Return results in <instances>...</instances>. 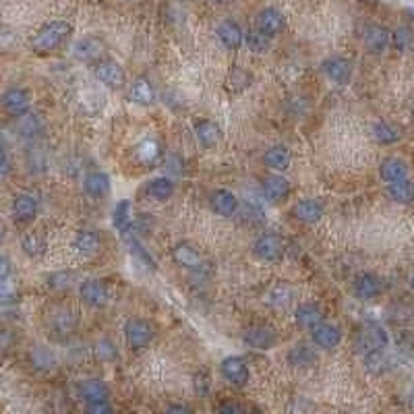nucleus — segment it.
Here are the masks:
<instances>
[{
	"label": "nucleus",
	"mask_w": 414,
	"mask_h": 414,
	"mask_svg": "<svg viewBox=\"0 0 414 414\" xmlns=\"http://www.w3.org/2000/svg\"><path fill=\"white\" fill-rule=\"evenodd\" d=\"M214 2H224V0H214Z\"/></svg>",
	"instance_id": "57"
},
{
	"label": "nucleus",
	"mask_w": 414,
	"mask_h": 414,
	"mask_svg": "<svg viewBox=\"0 0 414 414\" xmlns=\"http://www.w3.org/2000/svg\"><path fill=\"white\" fill-rule=\"evenodd\" d=\"M193 129H195V135H197L201 148H205V150L216 148L220 143V139H222L220 127L214 120H209V118H197L193 122Z\"/></svg>",
	"instance_id": "17"
},
{
	"label": "nucleus",
	"mask_w": 414,
	"mask_h": 414,
	"mask_svg": "<svg viewBox=\"0 0 414 414\" xmlns=\"http://www.w3.org/2000/svg\"><path fill=\"white\" fill-rule=\"evenodd\" d=\"M79 297L89 306H104L108 302V286L104 280H96V278L83 280L79 286Z\"/></svg>",
	"instance_id": "11"
},
{
	"label": "nucleus",
	"mask_w": 414,
	"mask_h": 414,
	"mask_svg": "<svg viewBox=\"0 0 414 414\" xmlns=\"http://www.w3.org/2000/svg\"><path fill=\"white\" fill-rule=\"evenodd\" d=\"M106 41L98 36H87V38H81L73 46V58L75 60H81V63H100L104 60L106 56Z\"/></svg>",
	"instance_id": "5"
},
{
	"label": "nucleus",
	"mask_w": 414,
	"mask_h": 414,
	"mask_svg": "<svg viewBox=\"0 0 414 414\" xmlns=\"http://www.w3.org/2000/svg\"><path fill=\"white\" fill-rule=\"evenodd\" d=\"M21 249H23V253L25 255H30V257H41L44 255V251H46V240H44V236L39 234V232H27L23 238H21Z\"/></svg>",
	"instance_id": "36"
},
{
	"label": "nucleus",
	"mask_w": 414,
	"mask_h": 414,
	"mask_svg": "<svg viewBox=\"0 0 414 414\" xmlns=\"http://www.w3.org/2000/svg\"><path fill=\"white\" fill-rule=\"evenodd\" d=\"M379 176H381V181H385L387 185L406 181V179H408V164H406L402 157L389 155V157H385V160L379 164Z\"/></svg>",
	"instance_id": "16"
},
{
	"label": "nucleus",
	"mask_w": 414,
	"mask_h": 414,
	"mask_svg": "<svg viewBox=\"0 0 414 414\" xmlns=\"http://www.w3.org/2000/svg\"><path fill=\"white\" fill-rule=\"evenodd\" d=\"M286 21H284V15L273 8V6H267V8H261L257 13V19H255V30L261 32L267 38H276L282 30H284Z\"/></svg>",
	"instance_id": "10"
},
{
	"label": "nucleus",
	"mask_w": 414,
	"mask_h": 414,
	"mask_svg": "<svg viewBox=\"0 0 414 414\" xmlns=\"http://www.w3.org/2000/svg\"><path fill=\"white\" fill-rule=\"evenodd\" d=\"M71 34H73V25L69 21H65V19L50 21V23L41 25L36 32V36L32 38V50L38 56H48L71 38Z\"/></svg>",
	"instance_id": "1"
},
{
	"label": "nucleus",
	"mask_w": 414,
	"mask_h": 414,
	"mask_svg": "<svg viewBox=\"0 0 414 414\" xmlns=\"http://www.w3.org/2000/svg\"><path fill=\"white\" fill-rule=\"evenodd\" d=\"M251 83H253V75L245 67H232V71L226 77V89L232 93H240V91L249 89Z\"/></svg>",
	"instance_id": "32"
},
{
	"label": "nucleus",
	"mask_w": 414,
	"mask_h": 414,
	"mask_svg": "<svg viewBox=\"0 0 414 414\" xmlns=\"http://www.w3.org/2000/svg\"><path fill=\"white\" fill-rule=\"evenodd\" d=\"M413 116H414V102H413Z\"/></svg>",
	"instance_id": "59"
},
{
	"label": "nucleus",
	"mask_w": 414,
	"mask_h": 414,
	"mask_svg": "<svg viewBox=\"0 0 414 414\" xmlns=\"http://www.w3.org/2000/svg\"><path fill=\"white\" fill-rule=\"evenodd\" d=\"M264 162L265 166L273 172H286L290 168L292 155H290V150L286 145H273V148L265 151Z\"/></svg>",
	"instance_id": "26"
},
{
	"label": "nucleus",
	"mask_w": 414,
	"mask_h": 414,
	"mask_svg": "<svg viewBox=\"0 0 414 414\" xmlns=\"http://www.w3.org/2000/svg\"><path fill=\"white\" fill-rule=\"evenodd\" d=\"M195 387H197V392L201 394V396H205L207 392H209V385H212V379L209 375H205V373H199V375L195 377Z\"/></svg>",
	"instance_id": "49"
},
{
	"label": "nucleus",
	"mask_w": 414,
	"mask_h": 414,
	"mask_svg": "<svg viewBox=\"0 0 414 414\" xmlns=\"http://www.w3.org/2000/svg\"><path fill=\"white\" fill-rule=\"evenodd\" d=\"M83 190L89 199H104L110 193V176L106 172H91L83 181Z\"/></svg>",
	"instance_id": "23"
},
{
	"label": "nucleus",
	"mask_w": 414,
	"mask_h": 414,
	"mask_svg": "<svg viewBox=\"0 0 414 414\" xmlns=\"http://www.w3.org/2000/svg\"><path fill=\"white\" fill-rule=\"evenodd\" d=\"M38 199L34 195L21 193L13 199V218L17 224H32L38 218Z\"/></svg>",
	"instance_id": "12"
},
{
	"label": "nucleus",
	"mask_w": 414,
	"mask_h": 414,
	"mask_svg": "<svg viewBox=\"0 0 414 414\" xmlns=\"http://www.w3.org/2000/svg\"><path fill=\"white\" fill-rule=\"evenodd\" d=\"M292 297H295V290L290 288V284H276L269 292V301L276 306H286L292 301Z\"/></svg>",
	"instance_id": "41"
},
{
	"label": "nucleus",
	"mask_w": 414,
	"mask_h": 414,
	"mask_svg": "<svg viewBox=\"0 0 414 414\" xmlns=\"http://www.w3.org/2000/svg\"><path fill=\"white\" fill-rule=\"evenodd\" d=\"M129 98L133 104L137 106H151L155 102V89L150 83V79L145 77H139L133 85H131V91H129Z\"/></svg>",
	"instance_id": "28"
},
{
	"label": "nucleus",
	"mask_w": 414,
	"mask_h": 414,
	"mask_svg": "<svg viewBox=\"0 0 414 414\" xmlns=\"http://www.w3.org/2000/svg\"><path fill=\"white\" fill-rule=\"evenodd\" d=\"M32 358H34V365H36L38 369H46V367L52 363L50 352H48V350H41V348H36V350H34Z\"/></svg>",
	"instance_id": "47"
},
{
	"label": "nucleus",
	"mask_w": 414,
	"mask_h": 414,
	"mask_svg": "<svg viewBox=\"0 0 414 414\" xmlns=\"http://www.w3.org/2000/svg\"><path fill=\"white\" fill-rule=\"evenodd\" d=\"M365 365H367V369L371 371V373H383L387 367H389V361H387V356H385V350H379V352H371V354H367L365 356Z\"/></svg>",
	"instance_id": "42"
},
{
	"label": "nucleus",
	"mask_w": 414,
	"mask_h": 414,
	"mask_svg": "<svg viewBox=\"0 0 414 414\" xmlns=\"http://www.w3.org/2000/svg\"><path fill=\"white\" fill-rule=\"evenodd\" d=\"M162 143L157 141V139H153V137H148V139H143L137 148H135V157H137V162L139 164H143V166H153V164H157L160 160H162Z\"/></svg>",
	"instance_id": "27"
},
{
	"label": "nucleus",
	"mask_w": 414,
	"mask_h": 414,
	"mask_svg": "<svg viewBox=\"0 0 414 414\" xmlns=\"http://www.w3.org/2000/svg\"><path fill=\"white\" fill-rule=\"evenodd\" d=\"M245 44H247V48H249L251 52L264 54V52L269 50V46H271V38H267L261 32H257V30H251V32L245 34Z\"/></svg>",
	"instance_id": "40"
},
{
	"label": "nucleus",
	"mask_w": 414,
	"mask_h": 414,
	"mask_svg": "<svg viewBox=\"0 0 414 414\" xmlns=\"http://www.w3.org/2000/svg\"><path fill=\"white\" fill-rule=\"evenodd\" d=\"M96 356L102 358V361H114L118 354H116V346H114L110 339H100L96 344Z\"/></svg>",
	"instance_id": "44"
},
{
	"label": "nucleus",
	"mask_w": 414,
	"mask_h": 414,
	"mask_svg": "<svg viewBox=\"0 0 414 414\" xmlns=\"http://www.w3.org/2000/svg\"><path fill=\"white\" fill-rule=\"evenodd\" d=\"M4 232H6V230H4V224H2V220H0V240L4 238Z\"/></svg>",
	"instance_id": "54"
},
{
	"label": "nucleus",
	"mask_w": 414,
	"mask_h": 414,
	"mask_svg": "<svg viewBox=\"0 0 414 414\" xmlns=\"http://www.w3.org/2000/svg\"><path fill=\"white\" fill-rule=\"evenodd\" d=\"M218 414H247L245 406L236 400H226L224 404H220L218 408Z\"/></svg>",
	"instance_id": "46"
},
{
	"label": "nucleus",
	"mask_w": 414,
	"mask_h": 414,
	"mask_svg": "<svg viewBox=\"0 0 414 414\" xmlns=\"http://www.w3.org/2000/svg\"><path fill=\"white\" fill-rule=\"evenodd\" d=\"M389 344V336L387 332L379 325V323H365L356 336V348L361 354H371V352H379L385 350Z\"/></svg>",
	"instance_id": "3"
},
{
	"label": "nucleus",
	"mask_w": 414,
	"mask_h": 414,
	"mask_svg": "<svg viewBox=\"0 0 414 414\" xmlns=\"http://www.w3.org/2000/svg\"><path fill=\"white\" fill-rule=\"evenodd\" d=\"M85 414H112V404H110V400L85 404Z\"/></svg>",
	"instance_id": "45"
},
{
	"label": "nucleus",
	"mask_w": 414,
	"mask_h": 414,
	"mask_svg": "<svg viewBox=\"0 0 414 414\" xmlns=\"http://www.w3.org/2000/svg\"><path fill=\"white\" fill-rule=\"evenodd\" d=\"M321 71L336 85H348L350 79H352V63L348 58H342V56H332V58L323 60Z\"/></svg>",
	"instance_id": "14"
},
{
	"label": "nucleus",
	"mask_w": 414,
	"mask_h": 414,
	"mask_svg": "<svg viewBox=\"0 0 414 414\" xmlns=\"http://www.w3.org/2000/svg\"><path fill=\"white\" fill-rule=\"evenodd\" d=\"M288 361H290L295 367H299V369H306L309 365L315 363V352H313V348H309L306 344H299V346H295V348L290 350Z\"/></svg>",
	"instance_id": "38"
},
{
	"label": "nucleus",
	"mask_w": 414,
	"mask_h": 414,
	"mask_svg": "<svg viewBox=\"0 0 414 414\" xmlns=\"http://www.w3.org/2000/svg\"><path fill=\"white\" fill-rule=\"evenodd\" d=\"M410 288L414 290V276H413V280H410Z\"/></svg>",
	"instance_id": "55"
},
{
	"label": "nucleus",
	"mask_w": 414,
	"mask_h": 414,
	"mask_svg": "<svg viewBox=\"0 0 414 414\" xmlns=\"http://www.w3.org/2000/svg\"><path fill=\"white\" fill-rule=\"evenodd\" d=\"M392 44L398 52H413L414 50V32L410 27H398L392 34Z\"/></svg>",
	"instance_id": "39"
},
{
	"label": "nucleus",
	"mask_w": 414,
	"mask_h": 414,
	"mask_svg": "<svg viewBox=\"0 0 414 414\" xmlns=\"http://www.w3.org/2000/svg\"><path fill=\"white\" fill-rule=\"evenodd\" d=\"M172 259L187 269H197L201 265V253L190 242H179L172 249Z\"/></svg>",
	"instance_id": "30"
},
{
	"label": "nucleus",
	"mask_w": 414,
	"mask_h": 414,
	"mask_svg": "<svg viewBox=\"0 0 414 414\" xmlns=\"http://www.w3.org/2000/svg\"><path fill=\"white\" fill-rule=\"evenodd\" d=\"M373 137L381 145H394L402 139V133L387 120H377L373 124Z\"/></svg>",
	"instance_id": "33"
},
{
	"label": "nucleus",
	"mask_w": 414,
	"mask_h": 414,
	"mask_svg": "<svg viewBox=\"0 0 414 414\" xmlns=\"http://www.w3.org/2000/svg\"><path fill=\"white\" fill-rule=\"evenodd\" d=\"M79 396L85 404L110 400V387L102 379H85L79 383Z\"/></svg>",
	"instance_id": "20"
},
{
	"label": "nucleus",
	"mask_w": 414,
	"mask_h": 414,
	"mask_svg": "<svg viewBox=\"0 0 414 414\" xmlns=\"http://www.w3.org/2000/svg\"><path fill=\"white\" fill-rule=\"evenodd\" d=\"M216 34H218V39H220V44L228 48V50H238L240 46H242V41H245V34H242V30H240V25L236 23V21H222L220 25H218V30H216Z\"/></svg>",
	"instance_id": "24"
},
{
	"label": "nucleus",
	"mask_w": 414,
	"mask_h": 414,
	"mask_svg": "<svg viewBox=\"0 0 414 414\" xmlns=\"http://www.w3.org/2000/svg\"><path fill=\"white\" fill-rule=\"evenodd\" d=\"M93 73H96V79H98L102 85H106V87H110V89H120V87H124V81H127L124 71H122V67H120L116 60H112V58H104V60L96 63Z\"/></svg>",
	"instance_id": "7"
},
{
	"label": "nucleus",
	"mask_w": 414,
	"mask_h": 414,
	"mask_svg": "<svg viewBox=\"0 0 414 414\" xmlns=\"http://www.w3.org/2000/svg\"><path fill=\"white\" fill-rule=\"evenodd\" d=\"M148 195L153 201H168L174 195V183L166 176H157L148 183Z\"/></svg>",
	"instance_id": "34"
},
{
	"label": "nucleus",
	"mask_w": 414,
	"mask_h": 414,
	"mask_svg": "<svg viewBox=\"0 0 414 414\" xmlns=\"http://www.w3.org/2000/svg\"><path fill=\"white\" fill-rule=\"evenodd\" d=\"M23 120H21V124H19V131L23 133V135H32L34 131H36V127H38V118L36 116H21Z\"/></svg>",
	"instance_id": "48"
},
{
	"label": "nucleus",
	"mask_w": 414,
	"mask_h": 414,
	"mask_svg": "<svg viewBox=\"0 0 414 414\" xmlns=\"http://www.w3.org/2000/svg\"><path fill=\"white\" fill-rule=\"evenodd\" d=\"M253 253L267 264L280 261L284 257V240L278 234H271V232L261 234L253 245Z\"/></svg>",
	"instance_id": "6"
},
{
	"label": "nucleus",
	"mask_w": 414,
	"mask_h": 414,
	"mask_svg": "<svg viewBox=\"0 0 414 414\" xmlns=\"http://www.w3.org/2000/svg\"><path fill=\"white\" fill-rule=\"evenodd\" d=\"M261 193H264V197L269 203L280 205V203H284L290 197L292 187H290L288 179H284L282 174H269V176H265L264 183H261Z\"/></svg>",
	"instance_id": "9"
},
{
	"label": "nucleus",
	"mask_w": 414,
	"mask_h": 414,
	"mask_svg": "<svg viewBox=\"0 0 414 414\" xmlns=\"http://www.w3.org/2000/svg\"><path fill=\"white\" fill-rule=\"evenodd\" d=\"M209 207L214 209V214L222 216V218H232L238 207H240V201L236 199V195L232 190H226V188H216L212 190L209 195Z\"/></svg>",
	"instance_id": "13"
},
{
	"label": "nucleus",
	"mask_w": 414,
	"mask_h": 414,
	"mask_svg": "<svg viewBox=\"0 0 414 414\" xmlns=\"http://www.w3.org/2000/svg\"><path fill=\"white\" fill-rule=\"evenodd\" d=\"M245 344L255 350H271L278 344V332L269 325H257L245 332Z\"/></svg>",
	"instance_id": "15"
},
{
	"label": "nucleus",
	"mask_w": 414,
	"mask_h": 414,
	"mask_svg": "<svg viewBox=\"0 0 414 414\" xmlns=\"http://www.w3.org/2000/svg\"><path fill=\"white\" fill-rule=\"evenodd\" d=\"M8 297H11V286L6 280H0V302L6 301Z\"/></svg>",
	"instance_id": "52"
},
{
	"label": "nucleus",
	"mask_w": 414,
	"mask_h": 414,
	"mask_svg": "<svg viewBox=\"0 0 414 414\" xmlns=\"http://www.w3.org/2000/svg\"><path fill=\"white\" fill-rule=\"evenodd\" d=\"M352 292L361 301H373L383 292V286L375 273H361L352 284Z\"/></svg>",
	"instance_id": "19"
},
{
	"label": "nucleus",
	"mask_w": 414,
	"mask_h": 414,
	"mask_svg": "<svg viewBox=\"0 0 414 414\" xmlns=\"http://www.w3.org/2000/svg\"><path fill=\"white\" fill-rule=\"evenodd\" d=\"M13 273V264L8 257L0 255V280H8V276Z\"/></svg>",
	"instance_id": "50"
},
{
	"label": "nucleus",
	"mask_w": 414,
	"mask_h": 414,
	"mask_svg": "<svg viewBox=\"0 0 414 414\" xmlns=\"http://www.w3.org/2000/svg\"><path fill=\"white\" fill-rule=\"evenodd\" d=\"M32 106V93L25 87H11L0 98V108L11 116H25Z\"/></svg>",
	"instance_id": "4"
},
{
	"label": "nucleus",
	"mask_w": 414,
	"mask_h": 414,
	"mask_svg": "<svg viewBox=\"0 0 414 414\" xmlns=\"http://www.w3.org/2000/svg\"><path fill=\"white\" fill-rule=\"evenodd\" d=\"M220 371H222L224 379L236 387H245L251 379V369H249L247 361L240 356H226L220 365Z\"/></svg>",
	"instance_id": "8"
},
{
	"label": "nucleus",
	"mask_w": 414,
	"mask_h": 414,
	"mask_svg": "<svg viewBox=\"0 0 414 414\" xmlns=\"http://www.w3.org/2000/svg\"><path fill=\"white\" fill-rule=\"evenodd\" d=\"M155 336V330L148 319L143 317H131L124 323V338L131 350L139 352L143 348H148L151 344V339Z\"/></svg>",
	"instance_id": "2"
},
{
	"label": "nucleus",
	"mask_w": 414,
	"mask_h": 414,
	"mask_svg": "<svg viewBox=\"0 0 414 414\" xmlns=\"http://www.w3.org/2000/svg\"><path fill=\"white\" fill-rule=\"evenodd\" d=\"M408 13H410V15H413V19H414V8H410V11H408Z\"/></svg>",
	"instance_id": "56"
},
{
	"label": "nucleus",
	"mask_w": 414,
	"mask_h": 414,
	"mask_svg": "<svg viewBox=\"0 0 414 414\" xmlns=\"http://www.w3.org/2000/svg\"><path fill=\"white\" fill-rule=\"evenodd\" d=\"M413 404H414V389H413Z\"/></svg>",
	"instance_id": "58"
},
{
	"label": "nucleus",
	"mask_w": 414,
	"mask_h": 414,
	"mask_svg": "<svg viewBox=\"0 0 414 414\" xmlns=\"http://www.w3.org/2000/svg\"><path fill=\"white\" fill-rule=\"evenodd\" d=\"M363 44H365V48H367L371 54H381V52H385V50L389 48V44H392V34H389L385 27L371 23V25H367L365 32H363Z\"/></svg>",
	"instance_id": "18"
},
{
	"label": "nucleus",
	"mask_w": 414,
	"mask_h": 414,
	"mask_svg": "<svg viewBox=\"0 0 414 414\" xmlns=\"http://www.w3.org/2000/svg\"><path fill=\"white\" fill-rule=\"evenodd\" d=\"M100 236H98V232H93V230H81V232H77L75 234V240H73V247H75V251L79 255H83V257H91V255H96L98 251H100Z\"/></svg>",
	"instance_id": "29"
},
{
	"label": "nucleus",
	"mask_w": 414,
	"mask_h": 414,
	"mask_svg": "<svg viewBox=\"0 0 414 414\" xmlns=\"http://www.w3.org/2000/svg\"><path fill=\"white\" fill-rule=\"evenodd\" d=\"M6 148H4V141L0 137V174H6Z\"/></svg>",
	"instance_id": "51"
},
{
	"label": "nucleus",
	"mask_w": 414,
	"mask_h": 414,
	"mask_svg": "<svg viewBox=\"0 0 414 414\" xmlns=\"http://www.w3.org/2000/svg\"><path fill=\"white\" fill-rule=\"evenodd\" d=\"M112 224L118 232H127L131 228V201L122 199L116 203L112 212Z\"/></svg>",
	"instance_id": "37"
},
{
	"label": "nucleus",
	"mask_w": 414,
	"mask_h": 414,
	"mask_svg": "<svg viewBox=\"0 0 414 414\" xmlns=\"http://www.w3.org/2000/svg\"><path fill=\"white\" fill-rule=\"evenodd\" d=\"M387 197L396 203H413L414 201V183L413 181H400V183H394V185H387Z\"/></svg>",
	"instance_id": "35"
},
{
	"label": "nucleus",
	"mask_w": 414,
	"mask_h": 414,
	"mask_svg": "<svg viewBox=\"0 0 414 414\" xmlns=\"http://www.w3.org/2000/svg\"><path fill=\"white\" fill-rule=\"evenodd\" d=\"M292 214L302 224H315L323 218V205L317 199H301L297 201Z\"/></svg>",
	"instance_id": "22"
},
{
	"label": "nucleus",
	"mask_w": 414,
	"mask_h": 414,
	"mask_svg": "<svg viewBox=\"0 0 414 414\" xmlns=\"http://www.w3.org/2000/svg\"><path fill=\"white\" fill-rule=\"evenodd\" d=\"M75 273L73 271H56V273H52L50 278H48V284L52 286V288H69V286H73V282H75Z\"/></svg>",
	"instance_id": "43"
},
{
	"label": "nucleus",
	"mask_w": 414,
	"mask_h": 414,
	"mask_svg": "<svg viewBox=\"0 0 414 414\" xmlns=\"http://www.w3.org/2000/svg\"><path fill=\"white\" fill-rule=\"evenodd\" d=\"M166 414H193V413L188 410L187 406H183V404H172V406L166 410Z\"/></svg>",
	"instance_id": "53"
},
{
	"label": "nucleus",
	"mask_w": 414,
	"mask_h": 414,
	"mask_svg": "<svg viewBox=\"0 0 414 414\" xmlns=\"http://www.w3.org/2000/svg\"><path fill=\"white\" fill-rule=\"evenodd\" d=\"M122 238H124V245L129 247V251H131V255L139 261V264L143 265V267H150V269H155V261L151 259V255L148 253V249L141 245V240L133 234V230L129 228L127 232H122Z\"/></svg>",
	"instance_id": "31"
},
{
	"label": "nucleus",
	"mask_w": 414,
	"mask_h": 414,
	"mask_svg": "<svg viewBox=\"0 0 414 414\" xmlns=\"http://www.w3.org/2000/svg\"><path fill=\"white\" fill-rule=\"evenodd\" d=\"M295 317H297V323L304 330H313V328H317L319 323L325 321L323 311L315 302H301L295 311Z\"/></svg>",
	"instance_id": "25"
},
{
	"label": "nucleus",
	"mask_w": 414,
	"mask_h": 414,
	"mask_svg": "<svg viewBox=\"0 0 414 414\" xmlns=\"http://www.w3.org/2000/svg\"><path fill=\"white\" fill-rule=\"evenodd\" d=\"M311 342L321 348V350H334L338 348V344L342 342V332H339L336 325L332 323H319L317 328L311 330Z\"/></svg>",
	"instance_id": "21"
}]
</instances>
